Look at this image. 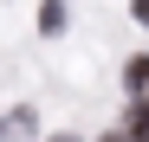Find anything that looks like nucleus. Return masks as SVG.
I'll return each instance as SVG.
<instances>
[{
  "instance_id": "nucleus-1",
  "label": "nucleus",
  "mask_w": 149,
  "mask_h": 142,
  "mask_svg": "<svg viewBox=\"0 0 149 142\" xmlns=\"http://www.w3.org/2000/svg\"><path fill=\"white\" fill-rule=\"evenodd\" d=\"M123 84H130V97H136V103H149V58H130Z\"/></svg>"
},
{
  "instance_id": "nucleus-2",
  "label": "nucleus",
  "mask_w": 149,
  "mask_h": 142,
  "mask_svg": "<svg viewBox=\"0 0 149 142\" xmlns=\"http://www.w3.org/2000/svg\"><path fill=\"white\" fill-rule=\"evenodd\" d=\"M39 26H45V32H58V26H65V7H58V0H45V13H39Z\"/></svg>"
},
{
  "instance_id": "nucleus-3",
  "label": "nucleus",
  "mask_w": 149,
  "mask_h": 142,
  "mask_svg": "<svg viewBox=\"0 0 149 142\" xmlns=\"http://www.w3.org/2000/svg\"><path fill=\"white\" fill-rule=\"evenodd\" d=\"M136 19H143V26H149V0H136Z\"/></svg>"
},
{
  "instance_id": "nucleus-4",
  "label": "nucleus",
  "mask_w": 149,
  "mask_h": 142,
  "mask_svg": "<svg viewBox=\"0 0 149 142\" xmlns=\"http://www.w3.org/2000/svg\"><path fill=\"white\" fill-rule=\"evenodd\" d=\"M58 142H71V136H58Z\"/></svg>"
}]
</instances>
